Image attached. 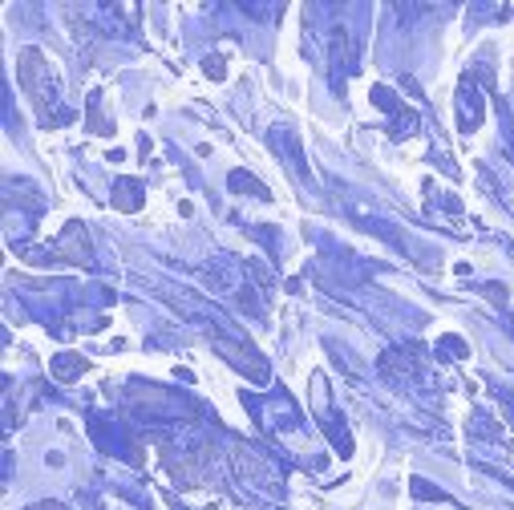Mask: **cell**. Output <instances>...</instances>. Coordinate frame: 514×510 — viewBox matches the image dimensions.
Wrapping results in <instances>:
<instances>
[{
	"mask_svg": "<svg viewBox=\"0 0 514 510\" xmlns=\"http://www.w3.org/2000/svg\"><path fill=\"white\" fill-rule=\"evenodd\" d=\"M21 81H24V90H28V97H33V106H37V114H41L45 126L69 122L65 110L53 106V101H57V81H53V69L45 65V57H41L37 49H24L21 53Z\"/></svg>",
	"mask_w": 514,
	"mask_h": 510,
	"instance_id": "cell-1",
	"label": "cell"
},
{
	"mask_svg": "<svg viewBox=\"0 0 514 510\" xmlns=\"http://www.w3.org/2000/svg\"><path fill=\"white\" fill-rule=\"evenodd\" d=\"M373 101H376V110H385V114H389V138H409V134H417L421 117L413 114V110H409V106H405L389 85H376Z\"/></svg>",
	"mask_w": 514,
	"mask_h": 510,
	"instance_id": "cell-2",
	"label": "cell"
},
{
	"mask_svg": "<svg viewBox=\"0 0 514 510\" xmlns=\"http://www.w3.org/2000/svg\"><path fill=\"white\" fill-rule=\"evenodd\" d=\"M454 117H458V130H462V134L478 130V126L486 122V97H482V90L474 85V77H462V85H458Z\"/></svg>",
	"mask_w": 514,
	"mask_h": 510,
	"instance_id": "cell-3",
	"label": "cell"
},
{
	"mask_svg": "<svg viewBox=\"0 0 514 510\" xmlns=\"http://www.w3.org/2000/svg\"><path fill=\"white\" fill-rule=\"evenodd\" d=\"M215 348L231 361L235 369H243L247 377H256V381H267V365H263V356H259L256 348H247L243 340H227V336H219Z\"/></svg>",
	"mask_w": 514,
	"mask_h": 510,
	"instance_id": "cell-4",
	"label": "cell"
},
{
	"mask_svg": "<svg viewBox=\"0 0 514 510\" xmlns=\"http://www.w3.org/2000/svg\"><path fill=\"white\" fill-rule=\"evenodd\" d=\"M352 37L345 28H332V37H328V73H332V85L340 90L345 85V73H352Z\"/></svg>",
	"mask_w": 514,
	"mask_h": 510,
	"instance_id": "cell-5",
	"label": "cell"
},
{
	"mask_svg": "<svg viewBox=\"0 0 514 510\" xmlns=\"http://www.w3.org/2000/svg\"><path fill=\"white\" fill-rule=\"evenodd\" d=\"M272 146H276V154H280V158L288 154V163H292L308 179V166H304V154H300V142H296V134H292L288 126H276V130H272Z\"/></svg>",
	"mask_w": 514,
	"mask_h": 510,
	"instance_id": "cell-6",
	"label": "cell"
},
{
	"mask_svg": "<svg viewBox=\"0 0 514 510\" xmlns=\"http://www.w3.org/2000/svg\"><path fill=\"white\" fill-rule=\"evenodd\" d=\"M85 369H90V365H85V356H77V352L53 356V377H57V381H77Z\"/></svg>",
	"mask_w": 514,
	"mask_h": 510,
	"instance_id": "cell-7",
	"label": "cell"
},
{
	"mask_svg": "<svg viewBox=\"0 0 514 510\" xmlns=\"http://www.w3.org/2000/svg\"><path fill=\"white\" fill-rule=\"evenodd\" d=\"M114 207H122V211H138L142 207V186L134 183V179H122V183L114 186Z\"/></svg>",
	"mask_w": 514,
	"mask_h": 510,
	"instance_id": "cell-8",
	"label": "cell"
},
{
	"mask_svg": "<svg viewBox=\"0 0 514 510\" xmlns=\"http://www.w3.org/2000/svg\"><path fill=\"white\" fill-rule=\"evenodd\" d=\"M231 190H247V195H256V199H272V190L259 183V179H251L247 170H231Z\"/></svg>",
	"mask_w": 514,
	"mask_h": 510,
	"instance_id": "cell-9",
	"label": "cell"
},
{
	"mask_svg": "<svg viewBox=\"0 0 514 510\" xmlns=\"http://www.w3.org/2000/svg\"><path fill=\"white\" fill-rule=\"evenodd\" d=\"M438 352H442V356L449 352V361H462L470 348L462 345V336H442V340H438Z\"/></svg>",
	"mask_w": 514,
	"mask_h": 510,
	"instance_id": "cell-10",
	"label": "cell"
},
{
	"mask_svg": "<svg viewBox=\"0 0 514 510\" xmlns=\"http://www.w3.org/2000/svg\"><path fill=\"white\" fill-rule=\"evenodd\" d=\"M409 486H413V494H417V498H433V502H445V490H433L429 482H425V478H413Z\"/></svg>",
	"mask_w": 514,
	"mask_h": 510,
	"instance_id": "cell-11",
	"label": "cell"
},
{
	"mask_svg": "<svg viewBox=\"0 0 514 510\" xmlns=\"http://www.w3.org/2000/svg\"><path fill=\"white\" fill-rule=\"evenodd\" d=\"M28 510H65V507H57V502H41V507H28Z\"/></svg>",
	"mask_w": 514,
	"mask_h": 510,
	"instance_id": "cell-12",
	"label": "cell"
},
{
	"mask_svg": "<svg viewBox=\"0 0 514 510\" xmlns=\"http://www.w3.org/2000/svg\"><path fill=\"white\" fill-rule=\"evenodd\" d=\"M506 158H511V166H514V138H506Z\"/></svg>",
	"mask_w": 514,
	"mask_h": 510,
	"instance_id": "cell-13",
	"label": "cell"
}]
</instances>
